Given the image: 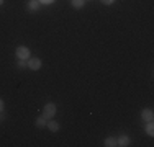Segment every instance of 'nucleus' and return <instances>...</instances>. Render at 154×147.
Segmentation results:
<instances>
[{
	"label": "nucleus",
	"mask_w": 154,
	"mask_h": 147,
	"mask_svg": "<svg viewBox=\"0 0 154 147\" xmlns=\"http://www.w3.org/2000/svg\"><path fill=\"white\" fill-rule=\"evenodd\" d=\"M46 123H48V121H46L45 116H41V118H38V119H36V126H38V128H45Z\"/></svg>",
	"instance_id": "nucleus-11"
},
{
	"label": "nucleus",
	"mask_w": 154,
	"mask_h": 147,
	"mask_svg": "<svg viewBox=\"0 0 154 147\" xmlns=\"http://www.w3.org/2000/svg\"><path fill=\"white\" fill-rule=\"evenodd\" d=\"M146 132H148V136H154V123H152V121H148Z\"/></svg>",
	"instance_id": "nucleus-9"
},
{
	"label": "nucleus",
	"mask_w": 154,
	"mask_h": 147,
	"mask_svg": "<svg viewBox=\"0 0 154 147\" xmlns=\"http://www.w3.org/2000/svg\"><path fill=\"white\" fill-rule=\"evenodd\" d=\"M39 3H43V5H51V3H54L56 0H38Z\"/></svg>",
	"instance_id": "nucleus-13"
},
{
	"label": "nucleus",
	"mask_w": 154,
	"mask_h": 147,
	"mask_svg": "<svg viewBox=\"0 0 154 147\" xmlns=\"http://www.w3.org/2000/svg\"><path fill=\"white\" fill-rule=\"evenodd\" d=\"M102 3H103V5H112L113 2H115V0H100Z\"/></svg>",
	"instance_id": "nucleus-14"
},
{
	"label": "nucleus",
	"mask_w": 154,
	"mask_h": 147,
	"mask_svg": "<svg viewBox=\"0 0 154 147\" xmlns=\"http://www.w3.org/2000/svg\"><path fill=\"white\" fill-rule=\"evenodd\" d=\"M85 5V0H72V7L74 8H82Z\"/></svg>",
	"instance_id": "nucleus-10"
},
{
	"label": "nucleus",
	"mask_w": 154,
	"mask_h": 147,
	"mask_svg": "<svg viewBox=\"0 0 154 147\" xmlns=\"http://www.w3.org/2000/svg\"><path fill=\"white\" fill-rule=\"evenodd\" d=\"M3 119V116H2V113H0V121H2Z\"/></svg>",
	"instance_id": "nucleus-16"
},
{
	"label": "nucleus",
	"mask_w": 154,
	"mask_h": 147,
	"mask_svg": "<svg viewBox=\"0 0 154 147\" xmlns=\"http://www.w3.org/2000/svg\"><path fill=\"white\" fill-rule=\"evenodd\" d=\"M105 146L107 147H116L118 146V139L116 137H107L105 139Z\"/></svg>",
	"instance_id": "nucleus-8"
},
{
	"label": "nucleus",
	"mask_w": 154,
	"mask_h": 147,
	"mask_svg": "<svg viewBox=\"0 0 154 147\" xmlns=\"http://www.w3.org/2000/svg\"><path fill=\"white\" fill-rule=\"evenodd\" d=\"M46 126H48V129L53 131V132H57V131H59V123H56V121H53V119L48 121Z\"/></svg>",
	"instance_id": "nucleus-6"
},
{
	"label": "nucleus",
	"mask_w": 154,
	"mask_h": 147,
	"mask_svg": "<svg viewBox=\"0 0 154 147\" xmlns=\"http://www.w3.org/2000/svg\"><path fill=\"white\" fill-rule=\"evenodd\" d=\"M2 111H3V100L0 98V113H2Z\"/></svg>",
	"instance_id": "nucleus-15"
},
{
	"label": "nucleus",
	"mask_w": 154,
	"mask_h": 147,
	"mask_svg": "<svg viewBox=\"0 0 154 147\" xmlns=\"http://www.w3.org/2000/svg\"><path fill=\"white\" fill-rule=\"evenodd\" d=\"M41 59H38V57H30L28 59V62H26V65L31 69V70H39L41 69Z\"/></svg>",
	"instance_id": "nucleus-3"
},
{
	"label": "nucleus",
	"mask_w": 154,
	"mask_h": 147,
	"mask_svg": "<svg viewBox=\"0 0 154 147\" xmlns=\"http://www.w3.org/2000/svg\"><path fill=\"white\" fill-rule=\"evenodd\" d=\"M118 146L120 147H126V146H130V137H128V136H120L118 137Z\"/></svg>",
	"instance_id": "nucleus-7"
},
{
	"label": "nucleus",
	"mask_w": 154,
	"mask_h": 147,
	"mask_svg": "<svg viewBox=\"0 0 154 147\" xmlns=\"http://www.w3.org/2000/svg\"><path fill=\"white\" fill-rule=\"evenodd\" d=\"M0 5H3V0H0Z\"/></svg>",
	"instance_id": "nucleus-17"
},
{
	"label": "nucleus",
	"mask_w": 154,
	"mask_h": 147,
	"mask_svg": "<svg viewBox=\"0 0 154 147\" xmlns=\"http://www.w3.org/2000/svg\"><path fill=\"white\" fill-rule=\"evenodd\" d=\"M15 52H17V57L18 59H25V61H26V59H30V49H28L26 46H18Z\"/></svg>",
	"instance_id": "nucleus-2"
},
{
	"label": "nucleus",
	"mask_w": 154,
	"mask_h": 147,
	"mask_svg": "<svg viewBox=\"0 0 154 147\" xmlns=\"http://www.w3.org/2000/svg\"><path fill=\"white\" fill-rule=\"evenodd\" d=\"M18 67H20V69L26 67V61H25V59H20V61H18Z\"/></svg>",
	"instance_id": "nucleus-12"
},
{
	"label": "nucleus",
	"mask_w": 154,
	"mask_h": 147,
	"mask_svg": "<svg viewBox=\"0 0 154 147\" xmlns=\"http://www.w3.org/2000/svg\"><path fill=\"white\" fill-rule=\"evenodd\" d=\"M54 115H56V105L54 103H46L45 110H43V116L46 119H51V118H54Z\"/></svg>",
	"instance_id": "nucleus-1"
},
{
	"label": "nucleus",
	"mask_w": 154,
	"mask_h": 147,
	"mask_svg": "<svg viewBox=\"0 0 154 147\" xmlns=\"http://www.w3.org/2000/svg\"><path fill=\"white\" fill-rule=\"evenodd\" d=\"M141 118L144 121H152V118H154V111L151 108H146V110H143L141 111Z\"/></svg>",
	"instance_id": "nucleus-4"
},
{
	"label": "nucleus",
	"mask_w": 154,
	"mask_h": 147,
	"mask_svg": "<svg viewBox=\"0 0 154 147\" xmlns=\"http://www.w3.org/2000/svg\"><path fill=\"white\" fill-rule=\"evenodd\" d=\"M26 8L30 10V12H36V10L39 8V2H38V0H28Z\"/></svg>",
	"instance_id": "nucleus-5"
}]
</instances>
